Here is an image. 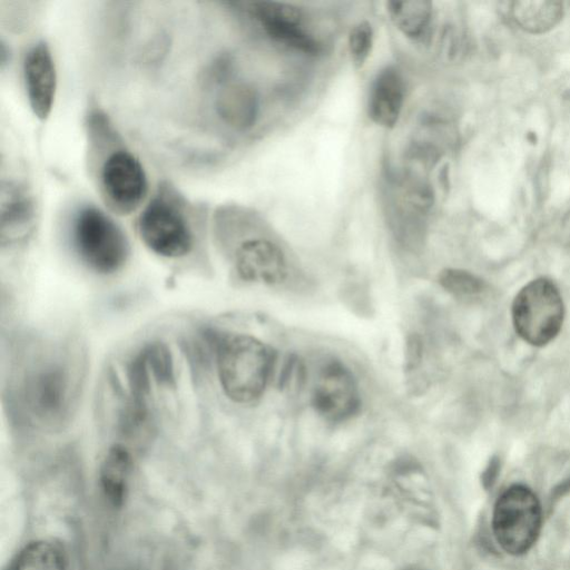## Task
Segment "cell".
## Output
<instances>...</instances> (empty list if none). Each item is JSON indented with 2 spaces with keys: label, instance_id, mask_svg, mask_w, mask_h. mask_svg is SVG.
Returning <instances> with one entry per match:
<instances>
[{
  "label": "cell",
  "instance_id": "obj_8",
  "mask_svg": "<svg viewBox=\"0 0 570 570\" xmlns=\"http://www.w3.org/2000/svg\"><path fill=\"white\" fill-rule=\"evenodd\" d=\"M432 205L430 187L413 175H405L392 186L389 220L395 239L409 249L423 244L426 217Z\"/></svg>",
  "mask_w": 570,
  "mask_h": 570
},
{
  "label": "cell",
  "instance_id": "obj_2",
  "mask_svg": "<svg viewBox=\"0 0 570 570\" xmlns=\"http://www.w3.org/2000/svg\"><path fill=\"white\" fill-rule=\"evenodd\" d=\"M71 242L82 263L100 274L120 269L129 255L122 229L96 206H83L73 216Z\"/></svg>",
  "mask_w": 570,
  "mask_h": 570
},
{
  "label": "cell",
  "instance_id": "obj_23",
  "mask_svg": "<svg viewBox=\"0 0 570 570\" xmlns=\"http://www.w3.org/2000/svg\"><path fill=\"white\" fill-rule=\"evenodd\" d=\"M9 61V49L7 48L6 43L1 41V48H0V63L1 68H4V66Z\"/></svg>",
  "mask_w": 570,
  "mask_h": 570
},
{
  "label": "cell",
  "instance_id": "obj_20",
  "mask_svg": "<svg viewBox=\"0 0 570 570\" xmlns=\"http://www.w3.org/2000/svg\"><path fill=\"white\" fill-rule=\"evenodd\" d=\"M374 43L372 24L362 20L355 23L347 36V49L356 69L362 68L371 56Z\"/></svg>",
  "mask_w": 570,
  "mask_h": 570
},
{
  "label": "cell",
  "instance_id": "obj_21",
  "mask_svg": "<svg viewBox=\"0 0 570 570\" xmlns=\"http://www.w3.org/2000/svg\"><path fill=\"white\" fill-rule=\"evenodd\" d=\"M439 282L449 293L459 297H469L482 291V282L473 274L455 268H448L440 273Z\"/></svg>",
  "mask_w": 570,
  "mask_h": 570
},
{
  "label": "cell",
  "instance_id": "obj_10",
  "mask_svg": "<svg viewBox=\"0 0 570 570\" xmlns=\"http://www.w3.org/2000/svg\"><path fill=\"white\" fill-rule=\"evenodd\" d=\"M252 16L274 40L304 52H317L318 42L306 31L303 11L293 4L259 1L250 4Z\"/></svg>",
  "mask_w": 570,
  "mask_h": 570
},
{
  "label": "cell",
  "instance_id": "obj_4",
  "mask_svg": "<svg viewBox=\"0 0 570 570\" xmlns=\"http://www.w3.org/2000/svg\"><path fill=\"white\" fill-rule=\"evenodd\" d=\"M72 375L61 357H49L35 364L22 382L23 404L39 423L61 424L70 413Z\"/></svg>",
  "mask_w": 570,
  "mask_h": 570
},
{
  "label": "cell",
  "instance_id": "obj_15",
  "mask_svg": "<svg viewBox=\"0 0 570 570\" xmlns=\"http://www.w3.org/2000/svg\"><path fill=\"white\" fill-rule=\"evenodd\" d=\"M258 109L256 91L243 82L225 85L215 100V110L219 119L236 130L250 128L256 122Z\"/></svg>",
  "mask_w": 570,
  "mask_h": 570
},
{
  "label": "cell",
  "instance_id": "obj_1",
  "mask_svg": "<svg viewBox=\"0 0 570 570\" xmlns=\"http://www.w3.org/2000/svg\"><path fill=\"white\" fill-rule=\"evenodd\" d=\"M217 372L224 393L236 403L257 400L267 385L273 354L259 340L246 334L215 337Z\"/></svg>",
  "mask_w": 570,
  "mask_h": 570
},
{
  "label": "cell",
  "instance_id": "obj_19",
  "mask_svg": "<svg viewBox=\"0 0 570 570\" xmlns=\"http://www.w3.org/2000/svg\"><path fill=\"white\" fill-rule=\"evenodd\" d=\"M9 570H66V559L57 544L35 541L16 556Z\"/></svg>",
  "mask_w": 570,
  "mask_h": 570
},
{
  "label": "cell",
  "instance_id": "obj_16",
  "mask_svg": "<svg viewBox=\"0 0 570 570\" xmlns=\"http://www.w3.org/2000/svg\"><path fill=\"white\" fill-rule=\"evenodd\" d=\"M132 466L131 453L121 444L111 446L101 462L100 487L106 499L114 507H120L125 501Z\"/></svg>",
  "mask_w": 570,
  "mask_h": 570
},
{
  "label": "cell",
  "instance_id": "obj_17",
  "mask_svg": "<svg viewBox=\"0 0 570 570\" xmlns=\"http://www.w3.org/2000/svg\"><path fill=\"white\" fill-rule=\"evenodd\" d=\"M514 22L531 33L552 29L562 18L563 6L559 1H515L510 3Z\"/></svg>",
  "mask_w": 570,
  "mask_h": 570
},
{
  "label": "cell",
  "instance_id": "obj_6",
  "mask_svg": "<svg viewBox=\"0 0 570 570\" xmlns=\"http://www.w3.org/2000/svg\"><path fill=\"white\" fill-rule=\"evenodd\" d=\"M138 233L155 254L176 258L193 247V233L177 200L161 191L144 208L138 218Z\"/></svg>",
  "mask_w": 570,
  "mask_h": 570
},
{
  "label": "cell",
  "instance_id": "obj_13",
  "mask_svg": "<svg viewBox=\"0 0 570 570\" xmlns=\"http://www.w3.org/2000/svg\"><path fill=\"white\" fill-rule=\"evenodd\" d=\"M405 100V82L401 72L392 67L380 70L374 78L367 99V115L377 126L390 129L401 117Z\"/></svg>",
  "mask_w": 570,
  "mask_h": 570
},
{
  "label": "cell",
  "instance_id": "obj_11",
  "mask_svg": "<svg viewBox=\"0 0 570 570\" xmlns=\"http://www.w3.org/2000/svg\"><path fill=\"white\" fill-rule=\"evenodd\" d=\"M237 275L245 282L276 285L287 276V263L283 250L265 238L242 242L234 254Z\"/></svg>",
  "mask_w": 570,
  "mask_h": 570
},
{
  "label": "cell",
  "instance_id": "obj_3",
  "mask_svg": "<svg viewBox=\"0 0 570 570\" xmlns=\"http://www.w3.org/2000/svg\"><path fill=\"white\" fill-rule=\"evenodd\" d=\"M515 333L532 346H544L560 333L564 305L556 284L544 277L525 284L515 295L511 307Z\"/></svg>",
  "mask_w": 570,
  "mask_h": 570
},
{
  "label": "cell",
  "instance_id": "obj_14",
  "mask_svg": "<svg viewBox=\"0 0 570 570\" xmlns=\"http://www.w3.org/2000/svg\"><path fill=\"white\" fill-rule=\"evenodd\" d=\"M1 243L21 240L31 232L36 218V205L29 189L16 180L1 185Z\"/></svg>",
  "mask_w": 570,
  "mask_h": 570
},
{
  "label": "cell",
  "instance_id": "obj_9",
  "mask_svg": "<svg viewBox=\"0 0 570 570\" xmlns=\"http://www.w3.org/2000/svg\"><path fill=\"white\" fill-rule=\"evenodd\" d=\"M312 406L324 420L344 422L354 416L361 407L357 383L340 361L325 363L315 380L312 391Z\"/></svg>",
  "mask_w": 570,
  "mask_h": 570
},
{
  "label": "cell",
  "instance_id": "obj_18",
  "mask_svg": "<svg viewBox=\"0 0 570 570\" xmlns=\"http://www.w3.org/2000/svg\"><path fill=\"white\" fill-rule=\"evenodd\" d=\"M386 10L393 24L404 36L419 39L430 26L433 4L426 0L389 1Z\"/></svg>",
  "mask_w": 570,
  "mask_h": 570
},
{
  "label": "cell",
  "instance_id": "obj_12",
  "mask_svg": "<svg viewBox=\"0 0 570 570\" xmlns=\"http://www.w3.org/2000/svg\"><path fill=\"white\" fill-rule=\"evenodd\" d=\"M23 78L30 108L45 120L51 112L57 88L56 67L46 42H38L27 52Z\"/></svg>",
  "mask_w": 570,
  "mask_h": 570
},
{
  "label": "cell",
  "instance_id": "obj_7",
  "mask_svg": "<svg viewBox=\"0 0 570 570\" xmlns=\"http://www.w3.org/2000/svg\"><path fill=\"white\" fill-rule=\"evenodd\" d=\"M99 187L105 203L119 215L135 212L148 191L140 161L122 147L111 150L101 164Z\"/></svg>",
  "mask_w": 570,
  "mask_h": 570
},
{
  "label": "cell",
  "instance_id": "obj_24",
  "mask_svg": "<svg viewBox=\"0 0 570 570\" xmlns=\"http://www.w3.org/2000/svg\"><path fill=\"white\" fill-rule=\"evenodd\" d=\"M406 570H424V569H420V568H411V569H406Z\"/></svg>",
  "mask_w": 570,
  "mask_h": 570
},
{
  "label": "cell",
  "instance_id": "obj_5",
  "mask_svg": "<svg viewBox=\"0 0 570 570\" xmlns=\"http://www.w3.org/2000/svg\"><path fill=\"white\" fill-rule=\"evenodd\" d=\"M542 524V510L537 495L525 485L513 484L497 500L492 529L502 549L521 556L535 543Z\"/></svg>",
  "mask_w": 570,
  "mask_h": 570
},
{
  "label": "cell",
  "instance_id": "obj_22",
  "mask_svg": "<svg viewBox=\"0 0 570 570\" xmlns=\"http://www.w3.org/2000/svg\"><path fill=\"white\" fill-rule=\"evenodd\" d=\"M150 374L160 383L170 385L174 382V365L168 347L156 342L142 350Z\"/></svg>",
  "mask_w": 570,
  "mask_h": 570
}]
</instances>
